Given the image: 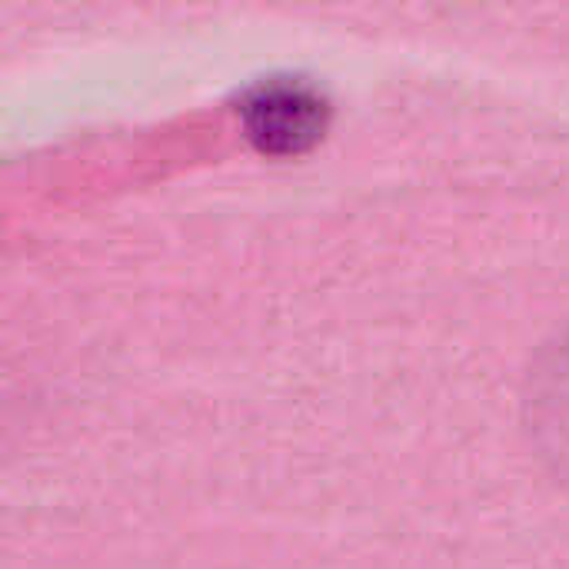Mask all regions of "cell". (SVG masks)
Instances as JSON below:
<instances>
[{
	"label": "cell",
	"instance_id": "1",
	"mask_svg": "<svg viewBox=\"0 0 569 569\" xmlns=\"http://www.w3.org/2000/svg\"><path fill=\"white\" fill-rule=\"evenodd\" d=\"M247 140L277 160L310 153L330 130L333 107L327 93L300 77H270L243 90L237 103Z\"/></svg>",
	"mask_w": 569,
	"mask_h": 569
},
{
	"label": "cell",
	"instance_id": "2",
	"mask_svg": "<svg viewBox=\"0 0 569 569\" xmlns=\"http://www.w3.org/2000/svg\"><path fill=\"white\" fill-rule=\"evenodd\" d=\"M527 417L550 463L569 477V327L533 367Z\"/></svg>",
	"mask_w": 569,
	"mask_h": 569
}]
</instances>
